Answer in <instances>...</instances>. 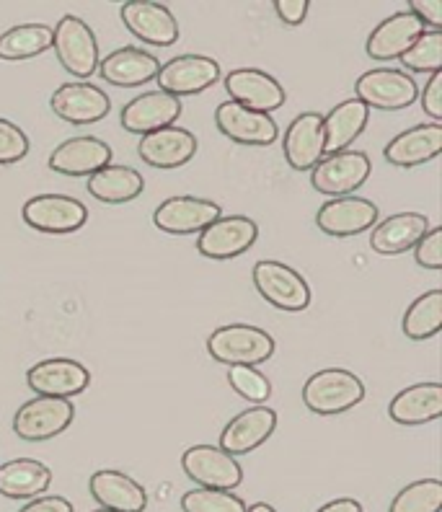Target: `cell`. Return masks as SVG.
I'll return each mask as SVG.
<instances>
[{
  "label": "cell",
  "mask_w": 442,
  "mask_h": 512,
  "mask_svg": "<svg viewBox=\"0 0 442 512\" xmlns=\"http://www.w3.org/2000/svg\"><path fill=\"white\" fill-rule=\"evenodd\" d=\"M274 339L259 326L251 324H228L215 329L207 337V352L215 363L228 365V368H256V365L267 363L274 355Z\"/></svg>",
  "instance_id": "6da1fadb"
},
{
  "label": "cell",
  "mask_w": 442,
  "mask_h": 512,
  "mask_svg": "<svg viewBox=\"0 0 442 512\" xmlns=\"http://www.w3.org/2000/svg\"><path fill=\"white\" fill-rule=\"evenodd\" d=\"M362 399H365V383L355 373L342 368L318 370L303 386V404L318 417H337L362 404Z\"/></svg>",
  "instance_id": "7a4b0ae2"
},
{
  "label": "cell",
  "mask_w": 442,
  "mask_h": 512,
  "mask_svg": "<svg viewBox=\"0 0 442 512\" xmlns=\"http://www.w3.org/2000/svg\"><path fill=\"white\" fill-rule=\"evenodd\" d=\"M52 50L57 63L75 78H91L99 70V42L94 29L78 16H63L52 26Z\"/></svg>",
  "instance_id": "3957f363"
},
{
  "label": "cell",
  "mask_w": 442,
  "mask_h": 512,
  "mask_svg": "<svg viewBox=\"0 0 442 512\" xmlns=\"http://www.w3.org/2000/svg\"><path fill=\"white\" fill-rule=\"evenodd\" d=\"M355 99L368 109L399 112L419 99L417 81L396 68H373L362 73L355 83Z\"/></svg>",
  "instance_id": "277c9868"
},
{
  "label": "cell",
  "mask_w": 442,
  "mask_h": 512,
  "mask_svg": "<svg viewBox=\"0 0 442 512\" xmlns=\"http://www.w3.org/2000/svg\"><path fill=\"white\" fill-rule=\"evenodd\" d=\"M254 288L269 306L285 313H300L311 306V288L300 272L274 259L254 264Z\"/></svg>",
  "instance_id": "5b68a950"
},
{
  "label": "cell",
  "mask_w": 442,
  "mask_h": 512,
  "mask_svg": "<svg viewBox=\"0 0 442 512\" xmlns=\"http://www.w3.org/2000/svg\"><path fill=\"white\" fill-rule=\"evenodd\" d=\"M370 171H373V163L368 153L349 148L321 158L311 169V184L316 192L329 194L337 200V197H349L368 182Z\"/></svg>",
  "instance_id": "8992f818"
},
{
  "label": "cell",
  "mask_w": 442,
  "mask_h": 512,
  "mask_svg": "<svg viewBox=\"0 0 442 512\" xmlns=\"http://www.w3.org/2000/svg\"><path fill=\"white\" fill-rule=\"evenodd\" d=\"M75 419V406L68 399H50V396H37L26 401L16 417H13V432L16 438L26 443H42L63 435Z\"/></svg>",
  "instance_id": "52a82bcc"
},
{
  "label": "cell",
  "mask_w": 442,
  "mask_h": 512,
  "mask_svg": "<svg viewBox=\"0 0 442 512\" xmlns=\"http://www.w3.org/2000/svg\"><path fill=\"white\" fill-rule=\"evenodd\" d=\"M21 218L34 231L63 236V233L81 231L88 220V210L81 200L68 194H37L24 202Z\"/></svg>",
  "instance_id": "ba28073f"
},
{
  "label": "cell",
  "mask_w": 442,
  "mask_h": 512,
  "mask_svg": "<svg viewBox=\"0 0 442 512\" xmlns=\"http://www.w3.org/2000/svg\"><path fill=\"white\" fill-rule=\"evenodd\" d=\"M181 469L200 489H218V492H231L243 481L241 463L228 456L218 445H194L184 450L181 456Z\"/></svg>",
  "instance_id": "9c48e42d"
},
{
  "label": "cell",
  "mask_w": 442,
  "mask_h": 512,
  "mask_svg": "<svg viewBox=\"0 0 442 512\" xmlns=\"http://www.w3.org/2000/svg\"><path fill=\"white\" fill-rule=\"evenodd\" d=\"M259 238V225L246 215H220L197 238V251L207 259L225 262L246 254Z\"/></svg>",
  "instance_id": "30bf717a"
},
{
  "label": "cell",
  "mask_w": 442,
  "mask_h": 512,
  "mask_svg": "<svg viewBox=\"0 0 442 512\" xmlns=\"http://www.w3.org/2000/svg\"><path fill=\"white\" fill-rule=\"evenodd\" d=\"M158 91L174 96H194L207 91L220 81V63L207 55H179L171 57L169 63L161 65L156 75Z\"/></svg>",
  "instance_id": "8fae6325"
},
{
  "label": "cell",
  "mask_w": 442,
  "mask_h": 512,
  "mask_svg": "<svg viewBox=\"0 0 442 512\" xmlns=\"http://www.w3.org/2000/svg\"><path fill=\"white\" fill-rule=\"evenodd\" d=\"M223 215V207L218 202L205 200V197H192V194H179L169 197L156 207L153 223L158 231L171 233V236H192L202 233L210 223Z\"/></svg>",
  "instance_id": "7c38bea8"
},
{
  "label": "cell",
  "mask_w": 442,
  "mask_h": 512,
  "mask_svg": "<svg viewBox=\"0 0 442 512\" xmlns=\"http://www.w3.org/2000/svg\"><path fill=\"white\" fill-rule=\"evenodd\" d=\"M26 383L37 396H50V399H73L83 394L91 383V373L86 365L68 357H52L42 360L26 373Z\"/></svg>",
  "instance_id": "4fadbf2b"
},
{
  "label": "cell",
  "mask_w": 442,
  "mask_h": 512,
  "mask_svg": "<svg viewBox=\"0 0 442 512\" xmlns=\"http://www.w3.org/2000/svg\"><path fill=\"white\" fill-rule=\"evenodd\" d=\"M125 21L127 32L137 37L143 44L153 47H171L179 39V21L174 11L163 3L153 0H130L119 11Z\"/></svg>",
  "instance_id": "5bb4252c"
},
{
  "label": "cell",
  "mask_w": 442,
  "mask_h": 512,
  "mask_svg": "<svg viewBox=\"0 0 442 512\" xmlns=\"http://www.w3.org/2000/svg\"><path fill=\"white\" fill-rule=\"evenodd\" d=\"M225 91L233 104L251 109V112L269 114L285 104V88L274 75L256 68H238L225 75Z\"/></svg>",
  "instance_id": "9a60e30c"
},
{
  "label": "cell",
  "mask_w": 442,
  "mask_h": 512,
  "mask_svg": "<svg viewBox=\"0 0 442 512\" xmlns=\"http://www.w3.org/2000/svg\"><path fill=\"white\" fill-rule=\"evenodd\" d=\"M378 205L365 197H337L318 207L316 225L331 238H349L370 231L378 223Z\"/></svg>",
  "instance_id": "2e32d148"
},
{
  "label": "cell",
  "mask_w": 442,
  "mask_h": 512,
  "mask_svg": "<svg viewBox=\"0 0 442 512\" xmlns=\"http://www.w3.org/2000/svg\"><path fill=\"white\" fill-rule=\"evenodd\" d=\"M50 107L63 122L83 127L101 122L112 109V101H109L106 91H101L94 83L75 81L57 88L50 99Z\"/></svg>",
  "instance_id": "e0dca14e"
},
{
  "label": "cell",
  "mask_w": 442,
  "mask_h": 512,
  "mask_svg": "<svg viewBox=\"0 0 442 512\" xmlns=\"http://www.w3.org/2000/svg\"><path fill=\"white\" fill-rule=\"evenodd\" d=\"M215 127L228 140L238 145H249V148H267L277 140V122L272 119V114L251 112V109L233 104V101L218 104Z\"/></svg>",
  "instance_id": "ac0fdd59"
},
{
  "label": "cell",
  "mask_w": 442,
  "mask_h": 512,
  "mask_svg": "<svg viewBox=\"0 0 442 512\" xmlns=\"http://www.w3.org/2000/svg\"><path fill=\"white\" fill-rule=\"evenodd\" d=\"M274 430H277V412L264 404L251 406L225 425V430L220 432L218 448L233 458L246 456V453L267 443Z\"/></svg>",
  "instance_id": "d6986e66"
},
{
  "label": "cell",
  "mask_w": 442,
  "mask_h": 512,
  "mask_svg": "<svg viewBox=\"0 0 442 512\" xmlns=\"http://www.w3.org/2000/svg\"><path fill=\"white\" fill-rule=\"evenodd\" d=\"M197 148H200V143L194 138V132L184 130V127H163V130L140 138L137 156L153 169L171 171L187 166L197 156Z\"/></svg>",
  "instance_id": "ffe728a7"
},
{
  "label": "cell",
  "mask_w": 442,
  "mask_h": 512,
  "mask_svg": "<svg viewBox=\"0 0 442 512\" xmlns=\"http://www.w3.org/2000/svg\"><path fill=\"white\" fill-rule=\"evenodd\" d=\"M112 163V145L94 135L63 140L50 153V169L63 176H94Z\"/></svg>",
  "instance_id": "44dd1931"
},
{
  "label": "cell",
  "mask_w": 442,
  "mask_h": 512,
  "mask_svg": "<svg viewBox=\"0 0 442 512\" xmlns=\"http://www.w3.org/2000/svg\"><path fill=\"white\" fill-rule=\"evenodd\" d=\"M424 32H427L424 24L411 11L393 13L370 32L365 52L375 63H391V60H399Z\"/></svg>",
  "instance_id": "7402d4cb"
},
{
  "label": "cell",
  "mask_w": 442,
  "mask_h": 512,
  "mask_svg": "<svg viewBox=\"0 0 442 512\" xmlns=\"http://www.w3.org/2000/svg\"><path fill=\"white\" fill-rule=\"evenodd\" d=\"M442 153V125L427 122V125L409 127L399 132L391 143L383 148V158L396 169H419L424 163L435 161Z\"/></svg>",
  "instance_id": "603a6c76"
},
{
  "label": "cell",
  "mask_w": 442,
  "mask_h": 512,
  "mask_svg": "<svg viewBox=\"0 0 442 512\" xmlns=\"http://www.w3.org/2000/svg\"><path fill=\"white\" fill-rule=\"evenodd\" d=\"M282 153L290 169L311 171L324 158V117L318 112H303L290 122Z\"/></svg>",
  "instance_id": "cb8c5ba5"
},
{
  "label": "cell",
  "mask_w": 442,
  "mask_h": 512,
  "mask_svg": "<svg viewBox=\"0 0 442 512\" xmlns=\"http://www.w3.org/2000/svg\"><path fill=\"white\" fill-rule=\"evenodd\" d=\"M181 117V101L163 91H148L127 101L119 114V122L132 135H150V132L174 127Z\"/></svg>",
  "instance_id": "d4e9b609"
},
{
  "label": "cell",
  "mask_w": 442,
  "mask_h": 512,
  "mask_svg": "<svg viewBox=\"0 0 442 512\" xmlns=\"http://www.w3.org/2000/svg\"><path fill=\"white\" fill-rule=\"evenodd\" d=\"M432 225L427 215L417 210H404V213L388 215L386 220L373 225L370 233V246L380 256H399L404 251H411L419 244V238L430 231Z\"/></svg>",
  "instance_id": "484cf974"
},
{
  "label": "cell",
  "mask_w": 442,
  "mask_h": 512,
  "mask_svg": "<svg viewBox=\"0 0 442 512\" xmlns=\"http://www.w3.org/2000/svg\"><path fill=\"white\" fill-rule=\"evenodd\" d=\"M158 70H161L158 57L140 47H119L99 60L101 78L117 88L145 86L156 78Z\"/></svg>",
  "instance_id": "4316f807"
},
{
  "label": "cell",
  "mask_w": 442,
  "mask_h": 512,
  "mask_svg": "<svg viewBox=\"0 0 442 512\" xmlns=\"http://www.w3.org/2000/svg\"><path fill=\"white\" fill-rule=\"evenodd\" d=\"M91 497L109 512H143L148 507V492L132 476L122 471L101 469L88 481Z\"/></svg>",
  "instance_id": "83f0119b"
},
{
  "label": "cell",
  "mask_w": 442,
  "mask_h": 512,
  "mask_svg": "<svg viewBox=\"0 0 442 512\" xmlns=\"http://www.w3.org/2000/svg\"><path fill=\"white\" fill-rule=\"evenodd\" d=\"M442 414V386L440 383H414L393 396L388 406V417L396 425L417 427L435 422Z\"/></svg>",
  "instance_id": "f1b7e54d"
},
{
  "label": "cell",
  "mask_w": 442,
  "mask_h": 512,
  "mask_svg": "<svg viewBox=\"0 0 442 512\" xmlns=\"http://www.w3.org/2000/svg\"><path fill=\"white\" fill-rule=\"evenodd\" d=\"M52 484V471L34 458H13L0 463V494L8 500H34Z\"/></svg>",
  "instance_id": "f546056e"
},
{
  "label": "cell",
  "mask_w": 442,
  "mask_h": 512,
  "mask_svg": "<svg viewBox=\"0 0 442 512\" xmlns=\"http://www.w3.org/2000/svg\"><path fill=\"white\" fill-rule=\"evenodd\" d=\"M370 109L357 99H347L324 117V156L349 150L368 127Z\"/></svg>",
  "instance_id": "4dcf8cb0"
},
{
  "label": "cell",
  "mask_w": 442,
  "mask_h": 512,
  "mask_svg": "<svg viewBox=\"0 0 442 512\" xmlns=\"http://www.w3.org/2000/svg\"><path fill=\"white\" fill-rule=\"evenodd\" d=\"M145 189V179L140 171L130 166H104L94 176H88V194L104 205H125L137 200Z\"/></svg>",
  "instance_id": "1f68e13d"
},
{
  "label": "cell",
  "mask_w": 442,
  "mask_h": 512,
  "mask_svg": "<svg viewBox=\"0 0 442 512\" xmlns=\"http://www.w3.org/2000/svg\"><path fill=\"white\" fill-rule=\"evenodd\" d=\"M52 50V26L47 24H19L0 34V60L19 63L32 60Z\"/></svg>",
  "instance_id": "d6a6232c"
},
{
  "label": "cell",
  "mask_w": 442,
  "mask_h": 512,
  "mask_svg": "<svg viewBox=\"0 0 442 512\" xmlns=\"http://www.w3.org/2000/svg\"><path fill=\"white\" fill-rule=\"evenodd\" d=\"M401 329H404V334L411 339V342H424V339H432L435 334H440L442 290L435 288L419 295V298L406 308Z\"/></svg>",
  "instance_id": "836d02e7"
},
{
  "label": "cell",
  "mask_w": 442,
  "mask_h": 512,
  "mask_svg": "<svg viewBox=\"0 0 442 512\" xmlns=\"http://www.w3.org/2000/svg\"><path fill=\"white\" fill-rule=\"evenodd\" d=\"M388 512H442V481L419 479L401 489Z\"/></svg>",
  "instance_id": "e575fe53"
},
{
  "label": "cell",
  "mask_w": 442,
  "mask_h": 512,
  "mask_svg": "<svg viewBox=\"0 0 442 512\" xmlns=\"http://www.w3.org/2000/svg\"><path fill=\"white\" fill-rule=\"evenodd\" d=\"M399 60L411 73H442V32H424Z\"/></svg>",
  "instance_id": "d590c367"
},
{
  "label": "cell",
  "mask_w": 442,
  "mask_h": 512,
  "mask_svg": "<svg viewBox=\"0 0 442 512\" xmlns=\"http://www.w3.org/2000/svg\"><path fill=\"white\" fill-rule=\"evenodd\" d=\"M184 512H246L241 497L218 489H192L181 497Z\"/></svg>",
  "instance_id": "8d00e7d4"
},
{
  "label": "cell",
  "mask_w": 442,
  "mask_h": 512,
  "mask_svg": "<svg viewBox=\"0 0 442 512\" xmlns=\"http://www.w3.org/2000/svg\"><path fill=\"white\" fill-rule=\"evenodd\" d=\"M228 383L238 396H243L254 406H262L272 396V383H269L267 375L259 373L256 368H246V365L228 370Z\"/></svg>",
  "instance_id": "74e56055"
},
{
  "label": "cell",
  "mask_w": 442,
  "mask_h": 512,
  "mask_svg": "<svg viewBox=\"0 0 442 512\" xmlns=\"http://www.w3.org/2000/svg\"><path fill=\"white\" fill-rule=\"evenodd\" d=\"M29 150H32L29 135L19 125H13L11 119H0V166L24 161Z\"/></svg>",
  "instance_id": "f35d334b"
},
{
  "label": "cell",
  "mask_w": 442,
  "mask_h": 512,
  "mask_svg": "<svg viewBox=\"0 0 442 512\" xmlns=\"http://www.w3.org/2000/svg\"><path fill=\"white\" fill-rule=\"evenodd\" d=\"M414 259L422 269H430V272H437L442 267V228H430L419 238V244L414 246Z\"/></svg>",
  "instance_id": "ab89813d"
},
{
  "label": "cell",
  "mask_w": 442,
  "mask_h": 512,
  "mask_svg": "<svg viewBox=\"0 0 442 512\" xmlns=\"http://www.w3.org/2000/svg\"><path fill=\"white\" fill-rule=\"evenodd\" d=\"M422 109L427 117H432V122L442 119V73L430 75L427 86L422 88Z\"/></svg>",
  "instance_id": "60d3db41"
},
{
  "label": "cell",
  "mask_w": 442,
  "mask_h": 512,
  "mask_svg": "<svg viewBox=\"0 0 442 512\" xmlns=\"http://www.w3.org/2000/svg\"><path fill=\"white\" fill-rule=\"evenodd\" d=\"M409 11L424 24L430 26V32L442 29V3L440 0H409Z\"/></svg>",
  "instance_id": "b9f144b4"
},
{
  "label": "cell",
  "mask_w": 442,
  "mask_h": 512,
  "mask_svg": "<svg viewBox=\"0 0 442 512\" xmlns=\"http://www.w3.org/2000/svg\"><path fill=\"white\" fill-rule=\"evenodd\" d=\"M308 8L311 3L308 0H277L274 3V13H277V19L287 26H300L306 21Z\"/></svg>",
  "instance_id": "7bdbcfd3"
},
{
  "label": "cell",
  "mask_w": 442,
  "mask_h": 512,
  "mask_svg": "<svg viewBox=\"0 0 442 512\" xmlns=\"http://www.w3.org/2000/svg\"><path fill=\"white\" fill-rule=\"evenodd\" d=\"M19 512H73L70 500L60 497V494H52V497H34L32 502H26Z\"/></svg>",
  "instance_id": "ee69618b"
},
{
  "label": "cell",
  "mask_w": 442,
  "mask_h": 512,
  "mask_svg": "<svg viewBox=\"0 0 442 512\" xmlns=\"http://www.w3.org/2000/svg\"><path fill=\"white\" fill-rule=\"evenodd\" d=\"M316 512H362V505L352 497H339V500H331L326 505L318 507Z\"/></svg>",
  "instance_id": "f6af8a7d"
},
{
  "label": "cell",
  "mask_w": 442,
  "mask_h": 512,
  "mask_svg": "<svg viewBox=\"0 0 442 512\" xmlns=\"http://www.w3.org/2000/svg\"><path fill=\"white\" fill-rule=\"evenodd\" d=\"M246 512H277L272 505H267V502H256V505L246 507Z\"/></svg>",
  "instance_id": "bcb514c9"
},
{
  "label": "cell",
  "mask_w": 442,
  "mask_h": 512,
  "mask_svg": "<svg viewBox=\"0 0 442 512\" xmlns=\"http://www.w3.org/2000/svg\"><path fill=\"white\" fill-rule=\"evenodd\" d=\"M96 512H109V510H96Z\"/></svg>",
  "instance_id": "7dc6e473"
}]
</instances>
